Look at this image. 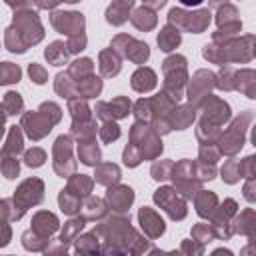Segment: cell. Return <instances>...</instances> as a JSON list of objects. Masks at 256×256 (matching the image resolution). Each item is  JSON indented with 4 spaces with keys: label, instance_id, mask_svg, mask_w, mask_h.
<instances>
[{
    "label": "cell",
    "instance_id": "obj_21",
    "mask_svg": "<svg viewBox=\"0 0 256 256\" xmlns=\"http://www.w3.org/2000/svg\"><path fill=\"white\" fill-rule=\"evenodd\" d=\"M70 110H72V116L74 120L80 116V120H84L88 116V106L86 102H80V100H70Z\"/></svg>",
    "mask_w": 256,
    "mask_h": 256
},
{
    "label": "cell",
    "instance_id": "obj_17",
    "mask_svg": "<svg viewBox=\"0 0 256 256\" xmlns=\"http://www.w3.org/2000/svg\"><path fill=\"white\" fill-rule=\"evenodd\" d=\"M44 160H46V156H44V152L38 150V148L28 150L26 156H24V162H26V166H30V168H38V166H42Z\"/></svg>",
    "mask_w": 256,
    "mask_h": 256
},
{
    "label": "cell",
    "instance_id": "obj_11",
    "mask_svg": "<svg viewBox=\"0 0 256 256\" xmlns=\"http://www.w3.org/2000/svg\"><path fill=\"white\" fill-rule=\"evenodd\" d=\"M20 68L16 64H10V62H2L0 64V84H12V82H18L20 80Z\"/></svg>",
    "mask_w": 256,
    "mask_h": 256
},
{
    "label": "cell",
    "instance_id": "obj_14",
    "mask_svg": "<svg viewBox=\"0 0 256 256\" xmlns=\"http://www.w3.org/2000/svg\"><path fill=\"white\" fill-rule=\"evenodd\" d=\"M196 204H198V214L200 216H208L212 212V208L216 206V196L214 194H208V192H202Z\"/></svg>",
    "mask_w": 256,
    "mask_h": 256
},
{
    "label": "cell",
    "instance_id": "obj_15",
    "mask_svg": "<svg viewBox=\"0 0 256 256\" xmlns=\"http://www.w3.org/2000/svg\"><path fill=\"white\" fill-rule=\"evenodd\" d=\"M178 112H180V114H178V120H174L172 126H176L178 130H184V128L194 120V108H192V106H184V108H180Z\"/></svg>",
    "mask_w": 256,
    "mask_h": 256
},
{
    "label": "cell",
    "instance_id": "obj_13",
    "mask_svg": "<svg viewBox=\"0 0 256 256\" xmlns=\"http://www.w3.org/2000/svg\"><path fill=\"white\" fill-rule=\"evenodd\" d=\"M104 106L110 110L108 118H110V116H114V118H124V116L128 114V110H130V100H126V98H116V100H112L110 104H104Z\"/></svg>",
    "mask_w": 256,
    "mask_h": 256
},
{
    "label": "cell",
    "instance_id": "obj_7",
    "mask_svg": "<svg viewBox=\"0 0 256 256\" xmlns=\"http://www.w3.org/2000/svg\"><path fill=\"white\" fill-rule=\"evenodd\" d=\"M100 70L104 76H116L120 72V58L114 54V52H102L100 54Z\"/></svg>",
    "mask_w": 256,
    "mask_h": 256
},
{
    "label": "cell",
    "instance_id": "obj_5",
    "mask_svg": "<svg viewBox=\"0 0 256 256\" xmlns=\"http://www.w3.org/2000/svg\"><path fill=\"white\" fill-rule=\"evenodd\" d=\"M134 4V0H116L108 10H106V20L112 24H122L126 20V10Z\"/></svg>",
    "mask_w": 256,
    "mask_h": 256
},
{
    "label": "cell",
    "instance_id": "obj_29",
    "mask_svg": "<svg viewBox=\"0 0 256 256\" xmlns=\"http://www.w3.org/2000/svg\"><path fill=\"white\" fill-rule=\"evenodd\" d=\"M10 6H18V4H22V2H26V0H6Z\"/></svg>",
    "mask_w": 256,
    "mask_h": 256
},
{
    "label": "cell",
    "instance_id": "obj_8",
    "mask_svg": "<svg viewBox=\"0 0 256 256\" xmlns=\"http://www.w3.org/2000/svg\"><path fill=\"white\" fill-rule=\"evenodd\" d=\"M66 46H64V42H52L50 44V48H46V60L50 62V64H54V66H60L64 60H66V56H68V50H64Z\"/></svg>",
    "mask_w": 256,
    "mask_h": 256
},
{
    "label": "cell",
    "instance_id": "obj_22",
    "mask_svg": "<svg viewBox=\"0 0 256 256\" xmlns=\"http://www.w3.org/2000/svg\"><path fill=\"white\" fill-rule=\"evenodd\" d=\"M174 166H172V162H162V166L160 164H154L152 166V176L156 178V180H166V178H170V174L166 172V170H172Z\"/></svg>",
    "mask_w": 256,
    "mask_h": 256
},
{
    "label": "cell",
    "instance_id": "obj_10",
    "mask_svg": "<svg viewBox=\"0 0 256 256\" xmlns=\"http://www.w3.org/2000/svg\"><path fill=\"white\" fill-rule=\"evenodd\" d=\"M96 176H98L96 180L100 184H114V182L120 180V170L114 164H104V166H100V170H98Z\"/></svg>",
    "mask_w": 256,
    "mask_h": 256
},
{
    "label": "cell",
    "instance_id": "obj_25",
    "mask_svg": "<svg viewBox=\"0 0 256 256\" xmlns=\"http://www.w3.org/2000/svg\"><path fill=\"white\" fill-rule=\"evenodd\" d=\"M238 172H236V168H234V162H230V164H226L224 168H222V178L226 180V182H236L238 180Z\"/></svg>",
    "mask_w": 256,
    "mask_h": 256
},
{
    "label": "cell",
    "instance_id": "obj_16",
    "mask_svg": "<svg viewBox=\"0 0 256 256\" xmlns=\"http://www.w3.org/2000/svg\"><path fill=\"white\" fill-rule=\"evenodd\" d=\"M60 206H62V210L66 212V214H74V212H78L80 208V202H78V198H70V190H62V194H60Z\"/></svg>",
    "mask_w": 256,
    "mask_h": 256
},
{
    "label": "cell",
    "instance_id": "obj_6",
    "mask_svg": "<svg viewBox=\"0 0 256 256\" xmlns=\"http://www.w3.org/2000/svg\"><path fill=\"white\" fill-rule=\"evenodd\" d=\"M158 44H160V50H164V52L174 50V48L180 44V34H178V30H174L172 26H166V28L160 32V36H158Z\"/></svg>",
    "mask_w": 256,
    "mask_h": 256
},
{
    "label": "cell",
    "instance_id": "obj_28",
    "mask_svg": "<svg viewBox=\"0 0 256 256\" xmlns=\"http://www.w3.org/2000/svg\"><path fill=\"white\" fill-rule=\"evenodd\" d=\"M146 2H148V4H152L154 8H162V6L166 4V0H146Z\"/></svg>",
    "mask_w": 256,
    "mask_h": 256
},
{
    "label": "cell",
    "instance_id": "obj_31",
    "mask_svg": "<svg viewBox=\"0 0 256 256\" xmlns=\"http://www.w3.org/2000/svg\"><path fill=\"white\" fill-rule=\"evenodd\" d=\"M66 2H78V0H66Z\"/></svg>",
    "mask_w": 256,
    "mask_h": 256
},
{
    "label": "cell",
    "instance_id": "obj_27",
    "mask_svg": "<svg viewBox=\"0 0 256 256\" xmlns=\"http://www.w3.org/2000/svg\"><path fill=\"white\" fill-rule=\"evenodd\" d=\"M182 6H198V4H202L204 0H178Z\"/></svg>",
    "mask_w": 256,
    "mask_h": 256
},
{
    "label": "cell",
    "instance_id": "obj_3",
    "mask_svg": "<svg viewBox=\"0 0 256 256\" xmlns=\"http://www.w3.org/2000/svg\"><path fill=\"white\" fill-rule=\"evenodd\" d=\"M156 86V74L150 68H138L132 76V88L138 92H148Z\"/></svg>",
    "mask_w": 256,
    "mask_h": 256
},
{
    "label": "cell",
    "instance_id": "obj_2",
    "mask_svg": "<svg viewBox=\"0 0 256 256\" xmlns=\"http://www.w3.org/2000/svg\"><path fill=\"white\" fill-rule=\"evenodd\" d=\"M154 200L156 204H160L174 220L178 218H184L186 216V206H184V200L178 198V194L172 190V188H158L156 194H154Z\"/></svg>",
    "mask_w": 256,
    "mask_h": 256
},
{
    "label": "cell",
    "instance_id": "obj_19",
    "mask_svg": "<svg viewBox=\"0 0 256 256\" xmlns=\"http://www.w3.org/2000/svg\"><path fill=\"white\" fill-rule=\"evenodd\" d=\"M82 226H84V220H82V218L70 220V222H68V226H66V228H64V232H62L60 240H62V242H70V240H72V236H74L78 230H82Z\"/></svg>",
    "mask_w": 256,
    "mask_h": 256
},
{
    "label": "cell",
    "instance_id": "obj_20",
    "mask_svg": "<svg viewBox=\"0 0 256 256\" xmlns=\"http://www.w3.org/2000/svg\"><path fill=\"white\" fill-rule=\"evenodd\" d=\"M100 136H102L104 142L116 140V138L120 136V128H118V124H114V122H106V124L100 128Z\"/></svg>",
    "mask_w": 256,
    "mask_h": 256
},
{
    "label": "cell",
    "instance_id": "obj_23",
    "mask_svg": "<svg viewBox=\"0 0 256 256\" xmlns=\"http://www.w3.org/2000/svg\"><path fill=\"white\" fill-rule=\"evenodd\" d=\"M86 46V36L80 32V34H76L72 40H70V44L66 46L68 48V52H78V50H82Z\"/></svg>",
    "mask_w": 256,
    "mask_h": 256
},
{
    "label": "cell",
    "instance_id": "obj_24",
    "mask_svg": "<svg viewBox=\"0 0 256 256\" xmlns=\"http://www.w3.org/2000/svg\"><path fill=\"white\" fill-rule=\"evenodd\" d=\"M30 76H32V80L36 82V84H44L46 82V72L38 66V64H30Z\"/></svg>",
    "mask_w": 256,
    "mask_h": 256
},
{
    "label": "cell",
    "instance_id": "obj_4",
    "mask_svg": "<svg viewBox=\"0 0 256 256\" xmlns=\"http://www.w3.org/2000/svg\"><path fill=\"white\" fill-rule=\"evenodd\" d=\"M132 198H134V192H132V188H128V186H120V188L108 192L110 204H114V208H118V210H126V208L130 206Z\"/></svg>",
    "mask_w": 256,
    "mask_h": 256
},
{
    "label": "cell",
    "instance_id": "obj_18",
    "mask_svg": "<svg viewBox=\"0 0 256 256\" xmlns=\"http://www.w3.org/2000/svg\"><path fill=\"white\" fill-rule=\"evenodd\" d=\"M4 106H6L8 114H18L22 110V98H20V94L8 92L6 94V100H4Z\"/></svg>",
    "mask_w": 256,
    "mask_h": 256
},
{
    "label": "cell",
    "instance_id": "obj_26",
    "mask_svg": "<svg viewBox=\"0 0 256 256\" xmlns=\"http://www.w3.org/2000/svg\"><path fill=\"white\" fill-rule=\"evenodd\" d=\"M58 2H62V0H36V4L40 8H54Z\"/></svg>",
    "mask_w": 256,
    "mask_h": 256
},
{
    "label": "cell",
    "instance_id": "obj_30",
    "mask_svg": "<svg viewBox=\"0 0 256 256\" xmlns=\"http://www.w3.org/2000/svg\"><path fill=\"white\" fill-rule=\"evenodd\" d=\"M2 126H4V114H2V108H0V134H2Z\"/></svg>",
    "mask_w": 256,
    "mask_h": 256
},
{
    "label": "cell",
    "instance_id": "obj_1",
    "mask_svg": "<svg viewBox=\"0 0 256 256\" xmlns=\"http://www.w3.org/2000/svg\"><path fill=\"white\" fill-rule=\"evenodd\" d=\"M170 22H178L182 28H188V30L198 34L208 26L210 12L208 10H200L196 14H186V12L178 10V8H174V10H170Z\"/></svg>",
    "mask_w": 256,
    "mask_h": 256
},
{
    "label": "cell",
    "instance_id": "obj_9",
    "mask_svg": "<svg viewBox=\"0 0 256 256\" xmlns=\"http://www.w3.org/2000/svg\"><path fill=\"white\" fill-rule=\"evenodd\" d=\"M18 152H22V134H20V128L18 126H12L10 128V136H8V142H6V146L2 148V154L4 156H8V154H18Z\"/></svg>",
    "mask_w": 256,
    "mask_h": 256
},
{
    "label": "cell",
    "instance_id": "obj_12",
    "mask_svg": "<svg viewBox=\"0 0 256 256\" xmlns=\"http://www.w3.org/2000/svg\"><path fill=\"white\" fill-rule=\"evenodd\" d=\"M132 22H134L138 28L148 30V28H152V26H154L156 16H154V14H150V10H146V8H138V10L134 12V16H132Z\"/></svg>",
    "mask_w": 256,
    "mask_h": 256
}]
</instances>
